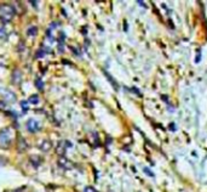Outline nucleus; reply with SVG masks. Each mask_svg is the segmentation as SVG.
I'll use <instances>...</instances> for the list:
<instances>
[{
    "mask_svg": "<svg viewBox=\"0 0 207 192\" xmlns=\"http://www.w3.org/2000/svg\"><path fill=\"white\" fill-rule=\"evenodd\" d=\"M16 15L15 7L9 4H1L0 5V20L2 22H10Z\"/></svg>",
    "mask_w": 207,
    "mask_h": 192,
    "instance_id": "obj_1",
    "label": "nucleus"
},
{
    "mask_svg": "<svg viewBox=\"0 0 207 192\" xmlns=\"http://www.w3.org/2000/svg\"><path fill=\"white\" fill-rule=\"evenodd\" d=\"M11 141H12V130L10 128H4L0 132V147H9L11 145Z\"/></svg>",
    "mask_w": 207,
    "mask_h": 192,
    "instance_id": "obj_2",
    "label": "nucleus"
},
{
    "mask_svg": "<svg viewBox=\"0 0 207 192\" xmlns=\"http://www.w3.org/2000/svg\"><path fill=\"white\" fill-rule=\"evenodd\" d=\"M0 95L4 97V101H5V102H9V104L16 102V95H15V92H12V91L9 90V89L1 88L0 89Z\"/></svg>",
    "mask_w": 207,
    "mask_h": 192,
    "instance_id": "obj_3",
    "label": "nucleus"
},
{
    "mask_svg": "<svg viewBox=\"0 0 207 192\" xmlns=\"http://www.w3.org/2000/svg\"><path fill=\"white\" fill-rule=\"evenodd\" d=\"M26 125H27V129L30 132V133H37V132L41 128L40 122H39V120H35V119H33V118L28 119V122Z\"/></svg>",
    "mask_w": 207,
    "mask_h": 192,
    "instance_id": "obj_4",
    "label": "nucleus"
},
{
    "mask_svg": "<svg viewBox=\"0 0 207 192\" xmlns=\"http://www.w3.org/2000/svg\"><path fill=\"white\" fill-rule=\"evenodd\" d=\"M67 147H71V144H70L69 141H66V140L59 141L58 145H57V147H56V153L59 154L61 157H63V154H64L66 151H67Z\"/></svg>",
    "mask_w": 207,
    "mask_h": 192,
    "instance_id": "obj_5",
    "label": "nucleus"
},
{
    "mask_svg": "<svg viewBox=\"0 0 207 192\" xmlns=\"http://www.w3.org/2000/svg\"><path fill=\"white\" fill-rule=\"evenodd\" d=\"M22 79H23V74H22V72H21V69H18V68L14 69L12 75H11V82H12V84H15V85L21 84Z\"/></svg>",
    "mask_w": 207,
    "mask_h": 192,
    "instance_id": "obj_6",
    "label": "nucleus"
},
{
    "mask_svg": "<svg viewBox=\"0 0 207 192\" xmlns=\"http://www.w3.org/2000/svg\"><path fill=\"white\" fill-rule=\"evenodd\" d=\"M58 165H59L61 168L66 169V170H69V169H71V168L74 167V164L70 162L68 158H66L64 156H63V157H59V159H58Z\"/></svg>",
    "mask_w": 207,
    "mask_h": 192,
    "instance_id": "obj_7",
    "label": "nucleus"
},
{
    "mask_svg": "<svg viewBox=\"0 0 207 192\" xmlns=\"http://www.w3.org/2000/svg\"><path fill=\"white\" fill-rule=\"evenodd\" d=\"M52 148V142L50 140H42V142L40 144V150L44 152H47Z\"/></svg>",
    "mask_w": 207,
    "mask_h": 192,
    "instance_id": "obj_8",
    "label": "nucleus"
},
{
    "mask_svg": "<svg viewBox=\"0 0 207 192\" xmlns=\"http://www.w3.org/2000/svg\"><path fill=\"white\" fill-rule=\"evenodd\" d=\"M28 145L27 142L24 141V139L23 137H19V141H18V151L19 152H24L26 150H27Z\"/></svg>",
    "mask_w": 207,
    "mask_h": 192,
    "instance_id": "obj_9",
    "label": "nucleus"
},
{
    "mask_svg": "<svg viewBox=\"0 0 207 192\" xmlns=\"http://www.w3.org/2000/svg\"><path fill=\"white\" fill-rule=\"evenodd\" d=\"M30 163L37 168L38 165H40V163H41V158L40 157H38V156H30Z\"/></svg>",
    "mask_w": 207,
    "mask_h": 192,
    "instance_id": "obj_10",
    "label": "nucleus"
},
{
    "mask_svg": "<svg viewBox=\"0 0 207 192\" xmlns=\"http://www.w3.org/2000/svg\"><path fill=\"white\" fill-rule=\"evenodd\" d=\"M27 34L29 35V37H35V35L38 34V27H35V26H30V27L27 29Z\"/></svg>",
    "mask_w": 207,
    "mask_h": 192,
    "instance_id": "obj_11",
    "label": "nucleus"
},
{
    "mask_svg": "<svg viewBox=\"0 0 207 192\" xmlns=\"http://www.w3.org/2000/svg\"><path fill=\"white\" fill-rule=\"evenodd\" d=\"M28 102H30L32 105H38L39 104V96H38V94H34V95L29 96Z\"/></svg>",
    "mask_w": 207,
    "mask_h": 192,
    "instance_id": "obj_12",
    "label": "nucleus"
},
{
    "mask_svg": "<svg viewBox=\"0 0 207 192\" xmlns=\"http://www.w3.org/2000/svg\"><path fill=\"white\" fill-rule=\"evenodd\" d=\"M47 51H49V50H46V49H45V50H44V49L38 50V51H37V59H41V57H44V56L47 54Z\"/></svg>",
    "mask_w": 207,
    "mask_h": 192,
    "instance_id": "obj_13",
    "label": "nucleus"
},
{
    "mask_svg": "<svg viewBox=\"0 0 207 192\" xmlns=\"http://www.w3.org/2000/svg\"><path fill=\"white\" fill-rule=\"evenodd\" d=\"M35 87L39 89V90H42V89H44V83H42V80L40 78H37V79H35Z\"/></svg>",
    "mask_w": 207,
    "mask_h": 192,
    "instance_id": "obj_14",
    "label": "nucleus"
},
{
    "mask_svg": "<svg viewBox=\"0 0 207 192\" xmlns=\"http://www.w3.org/2000/svg\"><path fill=\"white\" fill-rule=\"evenodd\" d=\"M19 105H21L22 109H23L24 112H27L28 108H29V105H28V101H21V102H19Z\"/></svg>",
    "mask_w": 207,
    "mask_h": 192,
    "instance_id": "obj_15",
    "label": "nucleus"
},
{
    "mask_svg": "<svg viewBox=\"0 0 207 192\" xmlns=\"http://www.w3.org/2000/svg\"><path fill=\"white\" fill-rule=\"evenodd\" d=\"M7 37V33H6V30H5V28H0V39H5Z\"/></svg>",
    "mask_w": 207,
    "mask_h": 192,
    "instance_id": "obj_16",
    "label": "nucleus"
},
{
    "mask_svg": "<svg viewBox=\"0 0 207 192\" xmlns=\"http://www.w3.org/2000/svg\"><path fill=\"white\" fill-rule=\"evenodd\" d=\"M143 170H144V173H145L147 175H149V176H152V177L155 176V175H154V173H152V172H150V169H149V168H144Z\"/></svg>",
    "mask_w": 207,
    "mask_h": 192,
    "instance_id": "obj_17",
    "label": "nucleus"
},
{
    "mask_svg": "<svg viewBox=\"0 0 207 192\" xmlns=\"http://www.w3.org/2000/svg\"><path fill=\"white\" fill-rule=\"evenodd\" d=\"M104 73H106V75H107V77H108V79H109V80H110V82H111V84H113V85H114V88H115V89H118V87H116V83H115V82H114V79H113V78H111L110 75H109V74L107 73V72H104Z\"/></svg>",
    "mask_w": 207,
    "mask_h": 192,
    "instance_id": "obj_18",
    "label": "nucleus"
},
{
    "mask_svg": "<svg viewBox=\"0 0 207 192\" xmlns=\"http://www.w3.org/2000/svg\"><path fill=\"white\" fill-rule=\"evenodd\" d=\"M5 164H6V158L0 156V167H4Z\"/></svg>",
    "mask_w": 207,
    "mask_h": 192,
    "instance_id": "obj_19",
    "label": "nucleus"
},
{
    "mask_svg": "<svg viewBox=\"0 0 207 192\" xmlns=\"http://www.w3.org/2000/svg\"><path fill=\"white\" fill-rule=\"evenodd\" d=\"M7 107V102L5 101H0V109H5Z\"/></svg>",
    "mask_w": 207,
    "mask_h": 192,
    "instance_id": "obj_20",
    "label": "nucleus"
},
{
    "mask_svg": "<svg viewBox=\"0 0 207 192\" xmlns=\"http://www.w3.org/2000/svg\"><path fill=\"white\" fill-rule=\"evenodd\" d=\"M84 192H97L93 187H90V186H87V187H85V190H84Z\"/></svg>",
    "mask_w": 207,
    "mask_h": 192,
    "instance_id": "obj_21",
    "label": "nucleus"
},
{
    "mask_svg": "<svg viewBox=\"0 0 207 192\" xmlns=\"http://www.w3.org/2000/svg\"><path fill=\"white\" fill-rule=\"evenodd\" d=\"M138 4H139V5H140V6H143V7H145V5H144V2H143V1H137Z\"/></svg>",
    "mask_w": 207,
    "mask_h": 192,
    "instance_id": "obj_22",
    "label": "nucleus"
}]
</instances>
